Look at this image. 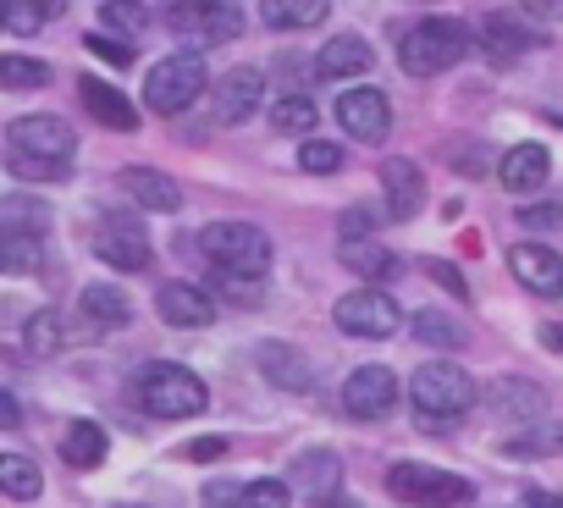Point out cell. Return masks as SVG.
<instances>
[{"instance_id": "47", "label": "cell", "mask_w": 563, "mask_h": 508, "mask_svg": "<svg viewBox=\"0 0 563 508\" xmlns=\"http://www.w3.org/2000/svg\"><path fill=\"white\" fill-rule=\"evenodd\" d=\"M0 426H7V431H18V426H23V409H18V398H12V393H0Z\"/></svg>"}, {"instance_id": "14", "label": "cell", "mask_w": 563, "mask_h": 508, "mask_svg": "<svg viewBox=\"0 0 563 508\" xmlns=\"http://www.w3.org/2000/svg\"><path fill=\"white\" fill-rule=\"evenodd\" d=\"M155 316H161L166 327L199 332V327L216 321V299H210L205 288H194V283H161V288H155Z\"/></svg>"}, {"instance_id": "48", "label": "cell", "mask_w": 563, "mask_h": 508, "mask_svg": "<svg viewBox=\"0 0 563 508\" xmlns=\"http://www.w3.org/2000/svg\"><path fill=\"white\" fill-rule=\"evenodd\" d=\"M541 343H547V349H558V354H563V327H541Z\"/></svg>"}, {"instance_id": "45", "label": "cell", "mask_w": 563, "mask_h": 508, "mask_svg": "<svg viewBox=\"0 0 563 508\" xmlns=\"http://www.w3.org/2000/svg\"><path fill=\"white\" fill-rule=\"evenodd\" d=\"M349 238H371V210H365V205L343 210V243H349Z\"/></svg>"}, {"instance_id": "44", "label": "cell", "mask_w": 563, "mask_h": 508, "mask_svg": "<svg viewBox=\"0 0 563 508\" xmlns=\"http://www.w3.org/2000/svg\"><path fill=\"white\" fill-rule=\"evenodd\" d=\"M106 23L122 29V34H139V29H144V12H139V7H133V12H128V7H106Z\"/></svg>"}, {"instance_id": "28", "label": "cell", "mask_w": 563, "mask_h": 508, "mask_svg": "<svg viewBox=\"0 0 563 508\" xmlns=\"http://www.w3.org/2000/svg\"><path fill=\"white\" fill-rule=\"evenodd\" d=\"M0 266H7L12 277H34V272H45V238L0 232Z\"/></svg>"}, {"instance_id": "16", "label": "cell", "mask_w": 563, "mask_h": 508, "mask_svg": "<svg viewBox=\"0 0 563 508\" xmlns=\"http://www.w3.org/2000/svg\"><path fill=\"white\" fill-rule=\"evenodd\" d=\"M486 409L503 415V420H519V431H525V426H541L547 393L536 382H525V376H508V382H492L486 387Z\"/></svg>"}, {"instance_id": "21", "label": "cell", "mask_w": 563, "mask_h": 508, "mask_svg": "<svg viewBox=\"0 0 563 508\" xmlns=\"http://www.w3.org/2000/svg\"><path fill=\"white\" fill-rule=\"evenodd\" d=\"M78 316H84L89 332H122V327L133 321V305H128L122 288H111V283H89V288L78 294Z\"/></svg>"}, {"instance_id": "1", "label": "cell", "mask_w": 563, "mask_h": 508, "mask_svg": "<svg viewBox=\"0 0 563 508\" xmlns=\"http://www.w3.org/2000/svg\"><path fill=\"white\" fill-rule=\"evenodd\" d=\"M78 155V133L51 117V111H29L18 122H7V172L23 183H62L73 172Z\"/></svg>"}, {"instance_id": "38", "label": "cell", "mask_w": 563, "mask_h": 508, "mask_svg": "<svg viewBox=\"0 0 563 508\" xmlns=\"http://www.w3.org/2000/svg\"><path fill=\"white\" fill-rule=\"evenodd\" d=\"M56 18V7H34V0H18V7L0 12V23H7V34H34Z\"/></svg>"}, {"instance_id": "24", "label": "cell", "mask_w": 563, "mask_h": 508, "mask_svg": "<svg viewBox=\"0 0 563 508\" xmlns=\"http://www.w3.org/2000/svg\"><path fill=\"white\" fill-rule=\"evenodd\" d=\"M338 261L349 266V272H360L365 283H393L398 272H404V261L393 249H382L376 238H349V243H338Z\"/></svg>"}, {"instance_id": "22", "label": "cell", "mask_w": 563, "mask_h": 508, "mask_svg": "<svg viewBox=\"0 0 563 508\" xmlns=\"http://www.w3.org/2000/svg\"><path fill=\"white\" fill-rule=\"evenodd\" d=\"M122 194H128L133 205L155 210V216H172V210L183 205V188H177L166 172H155V166H128V172H122Z\"/></svg>"}, {"instance_id": "6", "label": "cell", "mask_w": 563, "mask_h": 508, "mask_svg": "<svg viewBox=\"0 0 563 508\" xmlns=\"http://www.w3.org/2000/svg\"><path fill=\"white\" fill-rule=\"evenodd\" d=\"M205 89H210L205 56H199V51H177V56H166V62L150 67V78H144V106H150L155 117H177V111H188Z\"/></svg>"}, {"instance_id": "39", "label": "cell", "mask_w": 563, "mask_h": 508, "mask_svg": "<svg viewBox=\"0 0 563 508\" xmlns=\"http://www.w3.org/2000/svg\"><path fill=\"white\" fill-rule=\"evenodd\" d=\"M299 166H305V172H316V177H327V172H338V166H343V150H338V144H327V139H310V144H299Z\"/></svg>"}, {"instance_id": "19", "label": "cell", "mask_w": 563, "mask_h": 508, "mask_svg": "<svg viewBox=\"0 0 563 508\" xmlns=\"http://www.w3.org/2000/svg\"><path fill=\"white\" fill-rule=\"evenodd\" d=\"M547 172H552L547 144H514V150H503V161H497V183H503L508 194H536V188L547 183Z\"/></svg>"}, {"instance_id": "32", "label": "cell", "mask_w": 563, "mask_h": 508, "mask_svg": "<svg viewBox=\"0 0 563 508\" xmlns=\"http://www.w3.org/2000/svg\"><path fill=\"white\" fill-rule=\"evenodd\" d=\"M316 23H327V7H321V0H276V7H265V29H282V34L316 29Z\"/></svg>"}, {"instance_id": "31", "label": "cell", "mask_w": 563, "mask_h": 508, "mask_svg": "<svg viewBox=\"0 0 563 508\" xmlns=\"http://www.w3.org/2000/svg\"><path fill=\"white\" fill-rule=\"evenodd\" d=\"M0 492H7L12 503H34L45 492V475L23 453H7V459H0Z\"/></svg>"}, {"instance_id": "46", "label": "cell", "mask_w": 563, "mask_h": 508, "mask_svg": "<svg viewBox=\"0 0 563 508\" xmlns=\"http://www.w3.org/2000/svg\"><path fill=\"white\" fill-rule=\"evenodd\" d=\"M519 508H563V497H558V492L530 486V492H519Z\"/></svg>"}, {"instance_id": "43", "label": "cell", "mask_w": 563, "mask_h": 508, "mask_svg": "<svg viewBox=\"0 0 563 508\" xmlns=\"http://www.w3.org/2000/svg\"><path fill=\"white\" fill-rule=\"evenodd\" d=\"M221 453H227L221 437H194V442L183 448V459H199V464H210V459H221Z\"/></svg>"}, {"instance_id": "8", "label": "cell", "mask_w": 563, "mask_h": 508, "mask_svg": "<svg viewBox=\"0 0 563 508\" xmlns=\"http://www.w3.org/2000/svg\"><path fill=\"white\" fill-rule=\"evenodd\" d=\"M332 321H338V332L365 338V343L398 338V327H404L398 305H393L382 288H354V294H343V299H338V310H332Z\"/></svg>"}, {"instance_id": "18", "label": "cell", "mask_w": 563, "mask_h": 508, "mask_svg": "<svg viewBox=\"0 0 563 508\" xmlns=\"http://www.w3.org/2000/svg\"><path fill=\"white\" fill-rule=\"evenodd\" d=\"M481 45H486L497 62H519L525 51L541 45V34H536L519 12H492V18H481Z\"/></svg>"}, {"instance_id": "35", "label": "cell", "mask_w": 563, "mask_h": 508, "mask_svg": "<svg viewBox=\"0 0 563 508\" xmlns=\"http://www.w3.org/2000/svg\"><path fill=\"white\" fill-rule=\"evenodd\" d=\"M23 349H29L34 360H51V354L62 349V321H56L51 310L29 316V327H23Z\"/></svg>"}, {"instance_id": "4", "label": "cell", "mask_w": 563, "mask_h": 508, "mask_svg": "<svg viewBox=\"0 0 563 508\" xmlns=\"http://www.w3.org/2000/svg\"><path fill=\"white\" fill-rule=\"evenodd\" d=\"M470 51V29L459 18H420L398 34V67L409 78H437Z\"/></svg>"}, {"instance_id": "9", "label": "cell", "mask_w": 563, "mask_h": 508, "mask_svg": "<svg viewBox=\"0 0 563 508\" xmlns=\"http://www.w3.org/2000/svg\"><path fill=\"white\" fill-rule=\"evenodd\" d=\"M95 254L111 272H144L150 266V238L133 216H100L95 221Z\"/></svg>"}, {"instance_id": "12", "label": "cell", "mask_w": 563, "mask_h": 508, "mask_svg": "<svg viewBox=\"0 0 563 508\" xmlns=\"http://www.w3.org/2000/svg\"><path fill=\"white\" fill-rule=\"evenodd\" d=\"M508 272L536 299H563V254L558 249H547V243H514L508 249Z\"/></svg>"}, {"instance_id": "7", "label": "cell", "mask_w": 563, "mask_h": 508, "mask_svg": "<svg viewBox=\"0 0 563 508\" xmlns=\"http://www.w3.org/2000/svg\"><path fill=\"white\" fill-rule=\"evenodd\" d=\"M387 492H393L404 508H459V503H470L475 486H470L464 475H453V470L404 459V464L387 470Z\"/></svg>"}, {"instance_id": "41", "label": "cell", "mask_w": 563, "mask_h": 508, "mask_svg": "<svg viewBox=\"0 0 563 508\" xmlns=\"http://www.w3.org/2000/svg\"><path fill=\"white\" fill-rule=\"evenodd\" d=\"M89 51H95L100 62H111V67H133V56H139L133 45H122V40H106V34H95V40H89Z\"/></svg>"}, {"instance_id": "10", "label": "cell", "mask_w": 563, "mask_h": 508, "mask_svg": "<svg viewBox=\"0 0 563 508\" xmlns=\"http://www.w3.org/2000/svg\"><path fill=\"white\" fill-rule=\"evenodd\" d=\"M343 409L354 420H387L398 409V376L387 365H360L349 382H343Z\"/></svg>"}, {"instance_id": "2", "label": "cell", "mask_w": 563, "mask_h": 508, "mask_svg": "<svg viewBox=\"0 0 563 508\" xmlns=\"http://www.w3.org/2000/svg\"><path fill=\"white\" fill-rule=\"evenodd\" d=\"M475 382L459 360H426L415 376H409V404L420 415L426 431H453L470 409H475Z\"/></svg>"}, {"instance_id": "34", "label": "cell", "mask_w": 563, "mask_h": 508, "mask_svg": "<svg viewBox=\"0 0 563 508\" xmlns=\"http://www.w3.org/2000/svg\"><path fill=\"white\" fill-rule=\"evenodd\" d=\"M415 338H420V343H431V349H448V354H453V349H464V327H459V321H448L442 310H420V316H415Z\"/></svg>"}, {"instance_id": "33", "label": "cell", "mask_w": 563, "mask_h": 508, "mask_svg": "<svg viewBox=\"0 0 563 508\" xmlns=\"http://www.w3.org/2000/svg\"><path fill=\"white\" fill-rule=\"evenodd\" d=\"M514 459H541V453H563V426H525L503 442Z\"/></svg>"}, {"instance_id": "13", "label": "cell", "mask_w": 563, "mask_h": 508, "mask_svg": "<svg viewBox=\"0 0 563 508\" xmlns=\"http://www.w3.org/2000/svg\"><path fill=\"white\" fill-rule=\"evenodd\" d=\"M260 100H265V73L260 67H232L216 84V122L238 128V122H249L260 111Z\"/></svg>"}, {"instance_id": "26", "label": "cell", "mask_w": 563, "mask_h": 508, "mask_svg": "<svg viewBox=\"0 0 563 508\" xmlns=\"http://www.w3.org/2000/svg\"><path fill=\"white\" fill-rule=\"evenodd\" d=\"M260 376L276 382V387H288V393H299V387H310V360L294 343H260Z\"/></svg>"}, {"instance_id": "23", "label": "cell", "mask_w": 563, "mask_h": 508, "mask_svg": "<svg viewBox=\"0 0 563 508\" xmlns=\"http://www.w3.org/2000/svg\"><path fill=\"white\" fill-rule=\"evenodd\" d=\"M172 29L177 34H199V40H232L243 29V12L238 7H205V0H194V7H172Z\"/></svg>"}, {"instance_id": "49", "label": "cell", "mask_w": 563, "mask_h": 508, "mask_svg": "<svg viewBox=\"0 0 563 508\" xmlns=\"http://www.w3.org/2000/svg\"><path fill=\"white\" fill-rule=\"evenodd\" d=\"M321 508H360L354 497H332V503H321Z\"/></svg>"}, {"instance_id": "42", "label": "cell", "mask_w": 563, "mask_h": 508, "mask_svg": "<svg viewBox=\"0 0 563 508\" xmlns=\"http://www.w3.org/2000/svg\"><path fill=\"white\" fill-rule=\"evenodd\" d=\"M426 272H431V277H437V283H442V288H448L453 299H470V288H464V277H459V272H453L448 261H426Z\"/></svg>"}, {"instance_id": "36", "label": "cell", "mask_w": 563, "mask_h": 508, "mask_svg": "<svg viewBox=\"0 0 563 508\" xmlns=\"http://www.w3.org/2000/svg\"><path fill=\"white\" fill-rule=\"evenodd\" d=\"M0 84H7V89H45L51 84V67L45 62H29V56H0Z\"/></svg>"}, {"instance_id": "29", "label": "cell", "mask_w": 563, "mask_h": 508, "mask_svg": "<svg viewBox=\"0 0 563 508\" xmlns=\"http://www.w3.org/2000/svg\"><path fill=\"white\" fill-rule=\"evenodd\" d=\"M51 227V210L29 194H7L0 199V232H29V238H45Z\"/></svg>"}, {"instance_id": "25", "label": "cell", "mask_w": 563, "mask_h": 508, "mask_svg": "<svg viewBox=\"0 0 563 508\" xmlns=\"http://www.w3.org/2000/svg\"><path fill=\"white\" fill-rule=\"evenodd\" d=\"M106 453H111L106 426H95V420H73V426L62 431V459H67L73 470H100Z\"/></svg>"}, {"instance_id": "40", "label": "cell", "mask_w": 563, "mask_h": 508, "mask_svg": "<svg viewBox=\"0 0 563 508\" xmlns=\"http://www.w3.org/2000/svg\"><path fill=\"white\" fill-rule=\"evenodd\" d=\"M519 227H530V232H558V227H563V205H525V210H519Z\"/></svg>"}, {"instance_id": "15", "label": "cell", "mask_w": 563, "mask_h": 508, "mask_svg": "<svg viewBox=\"0 0 563 508\" xmlns=\"http://www.w3.org/2000/svg\"><path fill=\"white\" fill-rule=\"evenodd\" d=\"M371 67H376V51H371L360 34H338V40H327L321 56H316V78H332V84H349V89H354V78H365Z\"/></svg>"}, {"instance_id": "11", "label": "cell", "mask_w": 563, "mask_h": 508, "mask_svg": "<svg viewBox=\"0 0 563 508\" xmlns=\"http://www.w3.org/2000/svg\"><path fill=\"white\" fill-rule=\"evenodd\" d=\"M338 122H343L360 144H376V139H387V128H393V106H387V95H382L376 84H354L349 95H338Z\"/></svg>"}, {"instance_id": "27", "label": "cell", "mask_w": 563, "mask_h": 508, "mask_svg": "<svg viewBox=\"0 0 563 508\" xmlns=\"http://www.w3.org/2000/svg\"><path fill=\"white\" fill-rule=\"evenodd\" d=\"M265 122H271L276 133L310 144V133H316V100H310V95H276L271 111H265Z\"/></svg>"}, {"instance_id": "5", "label": "cell", "mask_w": 563, "mask_h": 508, "mask_svg": "<svg viewBox=\"0 0 563 508\" xmlns=\"http://www.w3.org/2000/svg\"><path fill=\"white\" fill-rule=\"evenodd\" d=\"M139 404H144V415H155V420H194V415L210 404V393H205V382H199L188 365L155 360V365H144V376H139Z\"/></svg>"}, {"instance_id": "20", "label": "cell", "mask_w": 563, "mask_h": 508, "mask_svg": "<svg viewBox=\"0 0 563 508\" xmlns=\"http://www.w3.org/2000/svg\"><path fill=\"white\" fill-rule=\"evenodd\" d=\"M382 188H387V210L398 216V221H415L420 216V205H426V177H420V166L415 161H382Z\"/></svg>"}, {"instance_id": "3", "label": "cell", "mask_w": 563, "mask_h": 508, "mask_svg": "<svg viewBox=\"0 0 563 508\" xmlns=\"http://www.w3.org/2000/svg\"><path fill=\"white\" fill-rule=\"evenodd\" d=\"M199 254L216 266V277H238V283H260L271 272V238L254 221H210L199 232Z\"/></svg>"}, {"instance_id": "30", "label": "cell", "mask_w": 563, "mask_h": 508, "mask_svg": "<svg viewBox=\"0 0 563 508\" xmlns=\"http://www.w3.org/2000/svg\"><path fill=\"white\" fill-rule=\"evenodd\" d=\"M338 481H343V464H338V453H310V459H299L294 464V486H310L321 503H332V492H338Z\"/></svg>"}, {"instance_id": "37", "label": "cell", "mask_w": 563, "mask_h": 508, "mask_svg": "<svg viewBox=\"0 0 563 508\" xmlns=\"http://www.w3.org/2000/svg\"><path fill=\"white\" fill-rule=\"evenodd\" d=\"M288 503H294V486L288 481H249L232 508H288Z\"/></svg>"}, {"instance_id": "17", "label": "cell", "mask_w": 563, "mask_h": 508, "mask_svg": "<svg viewBox=\"0 0 563 508\" xmlns=\"http://www.w3.org/2000/svg\"><path fill=\"white\" fill-rule=\"evenodd\" d=\"M78 100H84V111L95 117V122H106V128H117V133H133L139 128V106L117 89V84H100V78H78Z\"/></svg>"}]
</instances>
